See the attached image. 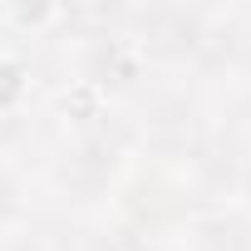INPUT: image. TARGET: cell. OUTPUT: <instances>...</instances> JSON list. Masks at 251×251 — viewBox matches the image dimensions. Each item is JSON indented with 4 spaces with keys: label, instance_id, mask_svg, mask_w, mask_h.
Here are the masks:
<instances>
[{
    "label": "cell",
    "instance_id": "9",
    "mask_svg": "<svg viewBox=\"0 0 251 251\" xmlns=\"http://www.w3.org/2000/svg\"><path fill=\"white\" fill-rule=\"evenodd\" d=\"M246 217H251V153H246V163H241V177H236V197H231Z\"/></svg>",
    "mask_w": 251,
    "mask_h": 251
},
{
    "label": "cell",
    "instance_id": "5",
    "mask_svg": "<svg viewBox=\"0 0 251 251\" xmlns=\"http://www.w3.org/2000/svg\"><path fill=\"white\" fill-rule=\"evenodd\" d=\"M40 99V74L25 50H0V118H30Z\"/></svg>",
    "mask_w": 251,
    "mask_h": 251
},
{
    "label": "cell",
    "instance_id": "6",
    "mask_svg": "<svg viewBox=\"0 0 251 251\" xmlns=\"http://www.w3.org/2000/svg\"><path fill=\"white\" fill-rule=\"evenodd\" d=\"M30 226V173L20 158H0V236Z\"/></svg>",
    "mask_w": 251,
    "mask_h": 251
},
{
    "label": "cell",
    "instance_id": "2",
    "mask_svg": "<svg viewBox=\"0 0 251 251\" xmlns=\"http://www.w3.org/2000/svg\"><path fill=\"white\" fill-rule=\"evenodd\" d=\"M123 118H128V133H133V153L158 163V168H173L192 153V143L202 138L207 118H212V103L202 94L197 79H182V74H153L128 103H118Z\"/></svg>",
    "mask_w": 251,
    "mask_h": 251
},
{
    "label": "cell",
    "instance_id": "4",
    "mask_svg": "<svg viewBox=\"0 0 251 251\" xmlns=\"http://www.w3.org/2000/svg\"><path fill=\"white\" fill-rule=\"evenodd\" d=\"M168 241L177 251H251V217L236 202H197Z\"/></svg>",
    "mask_w": 251,
    "mask_h": 251
},
{
    "label": "cell",
    "instance_id": "1",
    "mask_svg": "<svg viewBox=\"0 0 251 251\" xmlns=\"http://www.w3.org/2000/svg\"><path fill=\"white\" fill-rule=\"evenodd\" d=\"M133 133H128V118L123 108H108L94 123H79V128H64V138L50 148L45 158V182L59 202L74 207H108L113 192L123 187L133 168Z\"/></svg>",
    "mask_w": 251,
    "mask_h": 251
},
{
    "label": "cell",
    "instance_id": "10",
    "mask_svg": "<svg viewBox=\"0 0 251 251\" xmlns=\"http://www.w3.org/2000/svg\"><path fill=\"white\" fill-rule=\"evenodd\" d=\"M143 251H177V246H173V241H168V236H158V241H148V246H143Z\"/></svg>",
    "mask_w": 251,
    "mask_h": 251
},
{
    "label": "cell",
    "instance_id": "8",
    "mask_svg": "<svg viewBox=\"0 0 251 251\" xmlns=\"http://www.w3.org/2000/svg\"><path fill=\"white\" fill-rule=\"evenodd\" d=\"M0 251H50V241H45L40 231L20 226V231H5V236H0Z\"/></svg>",
    "mask_w": 251,
    "mask_h": 251
},
{
    "label": "cell",
    "instance_id": "7",
    "mask_svg": "<svg viewBox=\"0 0 251 251\" xmlns=\"http://www.w3.org/2000/svg\"><path fill=\"white\" fill-rule=\"evenodd\" d=\"M153 236L133 231L123 217H99L84 236H79V251H143Z\"/></svg>",
    "mask_w": 251,
    "mask_h": 251
},
{
    "label": "cell",
    "instance_id": "3",
    "mask_svg": "<svg viewBox=\"0 0 251 251\" xmlns=\"http://www.w3.org/2000/svg\"><path fill=\"white\" fill-rule=\"evenodd\" d=\"M212 25V5H182V0H158V5H123V30L133 50L143 54L148 74H192L202 40Z\"/></svg>",
    "mask_w": 251,
    "mask_h": 251
}]
</instances>
